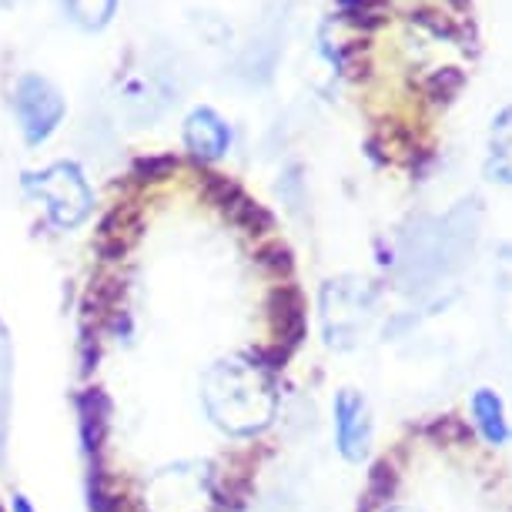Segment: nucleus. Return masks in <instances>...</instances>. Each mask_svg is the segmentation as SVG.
Returning a JSON list of instances; mask_svg holds the SVG:
<instances>
[{
	"instance_id": "nucleus-1",
	"label": "nucleus",
	"mask_w": 512,
	"mask_h": 512,
	"mask_svg": "<svg viewBox=\"0 0 512 512\" xmlns=\"http://www.w3.org/2000/svg\"><path fill=\"white\" fill-rule=\"evenodd\" d=\"M332 432H335V449L338 456L352 466L369 459L372 452V436H375V422L369 399L355 389L335 392L332 399Z\"/></svg>"
},
{
	"instance_id": "nucleus-2",
	"label": "nucleus",
	"mask_w": 512,
	"mask_h": 512,
	"mask_svg": "<svg viewBox=\"0 0 512 512\" xmlns=\"http://www.w3.org/2000/svg\"><path fill=\"white\" fill-rule=\"evenodd\" d=\"M14 108H17V121H21V131H24L27 144L47 141L64 118L61 94H57L44 77H34V74L17 84Z\"/></svg>"
},
{
	"instance_id": "nucleus-3",
	"label": "nucleus",
	"mask_w": 512,
	"mask_h": 512,
	"mask_svg": "<svg viewBox=\"0 0 512 512\" xmlns=\"http://www.w3.org/2000/svg\"><path fill=\"white\" fill-rule=\"evenodd\" d=\"M185 141H188V148H191L195 158L215 161V158H221V154L228 151L231 131L211 108H198L185 124Z\"/></svg>"
},
{
	"instance_id": "nucleus-4",
	"label": "nucleus",
	"mask_w": 512,
	"mask_h": 512,
	"mask_svg": "<svg viewBox=\"0 0 512 512\" xmlns=\"http://www.w3.org/2000/svg\"><path fill=\"white\" fill-rule=\"evenodd\" d=\"M469 412H472V422H476L479 436L489 442V446H506L512 429H509V415H506V402L496 389H476L469 399Z\"/></svg>"
},
{
	"instance_id": "nucleus-5",
	"label": "nucleus",
	"mask_w": 512,
	"mask_h": 512,
	"mask_svg": "<svg viewBox=\"0 0 512 512\" xmlns=\"http://www.w3.org/2000/svg\"><path fill=\"white\" fill-rule=\"evenodd\" d=\"M482 171L496 185H512V104L502 108L489 124L486 164H482Z\"/></svg>"
},
{
	"instance_id": "nucleus-6",
	"label": "nucleus",
	"mask_w": 512,
	"mask_h": 512,
	"mask_svg": "<svg viewBox=\"0 0 512 512\" xmlns=\"http://www.w3.org/2000/svg\"><path fill=\"white\" fill-rule=\"evenodd\" d=\"M64 4H67V11L74 14V21L84 27L108 24V17L114 11V0H64Z\"/></svg>"
},
{
	"instance_id": "nucleus-7",
	"label": "nucleus",
	"mask_w": 512,
	"mask_h": 512,
	"mask_svg": "<svg viewBox=\"0 0 512 512\" xmlns=\"http://www.w3.org/2000/svg\"><path fill=\"white\" fill-rule=\"evenodd\" d=\"M342 11H345V17H349L352 24L375 27V24H382L385 4H382V0H342Z\"/></svg>"
},
{
	"instance_id": "nucleus-8",
	"label": "nucleus",
	"mask_w": 512,
	"mask_h": 512,
	"mask_svg": "<svg viewBox=\"0 0 512 512\" xmlns=\"http://www.w3.org/2000/svg\"><path fill=\"white\" fill-rule=\"evenodd\" d=\"M134 171H138L141 178L161 181V178H168L171 171H175V158H141L138 164H134Z\"/></svg>"
},
{
	"instance_id": "nucleus-9",
	"label": "nucleus",
	"mask_w": 512,
	"mask_h": 512,
	"mask_svg": "<svg viewBox=\"0 0 512 512\" xmlns=\"http://www.w3.org/2000/svg\"><path fill=\"white\" fill-rule=\"evenodd\" d=\"M11 512H34L31 499H27V496H14V502H11Z\"/></svg>"
},
{
	"instance_id": "nucleus-10",
	"label": "nucleus",
	"mask_w": 512,
	"mask_h": 512,
	"mask_svg": "<svg viewBox=\"0 0 512 512\" xmlns=\"http://www.w3.org/2000/svg\"><path fill=\"white\" fill-rule=\"evenodd\" d=\"M385 512H419V509H409V506H392V509H385Z\"/></svg>"
}]
</instances>
